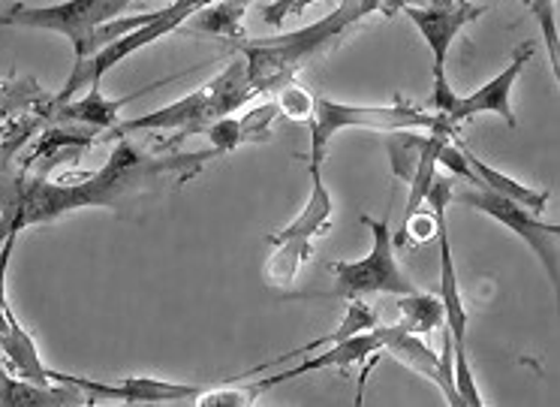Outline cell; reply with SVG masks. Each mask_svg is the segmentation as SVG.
<instances>
[{
    "mask_svg": "<svg viewBox=\"0 0 560 407\" xmlns=\"http://www.w3.org/2000/svg\"><path fill=\"white\" fill-rule=\"evenodd\" d=\"M254 0H211L202 10H196L187 22H182V34L194 37H223L242 39V19Z\"/></svg>",
    "mask_w": 560,
    "mask_h": 407,
    "instance_id": "20",
    "label": "cell"
},
{
    "mask_svg": "<svg viewBox=\"0 0 560 407\" xmlns=\"http://www.w3.org/2000/svg\"><path fill=\"white\" fill-rule=\"evenodd\" d=\"M377 323H380L377 311L371 309L365 299H347V311H343V321H341V326L335 329V333L323 335V338L311 341V345H302L299 350H290V353H283V357L271 359V362H266V365H256V369H250L247 374H242V377H250V374H262V371H271L275 365H280V362H290V359H302V357H307V353H314V350H323V347H331V345H338V341H347V338H353V335L374 329Z\"/></svg>",
    "mask_w": 560,
    "mask_h": 407,
    "instance_id": "19",
    "label": "cell"
},
{
    "mask_svg": "<svg viewBox=\"0 0 560 407\" xmlns=\"http://www.w3.org/2000/svg\"><path fill=\"white\" fill-rule=\"evenodd\" d=\"M278 109L287 118H293V121H311V115H314V94H307L305 88L295 85V82H287L278 94Z\"/></svg>",
    "mask_w": 560,
    "mask_h": 407,
    "instance_id": "27",
    "label": "cell"
},
{
    "mask_svg": "<svg viewBox=\"0 0 560 407\" xmlns=\"http://www.w3.org/2000/svg\"><path fill=\"white\" fill-rule=\"evenodd\" d=\"M51 381L73 383L79 389H85L91 398H121L124 405H175L184 398H196L202 393V386H187V383L158 381V377H124L121 383H100L88 377H73L63 371L51 369Z\"/></svg>",
    "mask_w": 560,
    "mask_h": 407,
    "instance_id": "14",
    "label": "cell"
},
{
    "mask_svg": "<svg viewBox=\"0 0 560 407\" xmlns=\"http://www.w3.org/2000/svg\"><path fill=\"white\" fill-rule=\"evenodd\" d=\"M362 223L374 235L371 254L353 259V263L350 259L329 263V271L335 275V290L329 296L365 299L374 296V293H389V296L413 293L416 284L404 275L398 259H395V235H392L389 218L377 221L371 214H362Z\"/></svg>",
    "mask_w": 560,
    "mask_h": 407,
    "instance_id": "8",
    "label": "cell"
},
{
    "mask_svg": "<svg viewBox=\"0 0 560 407\" xmlns=\"http://www.w3.org/2000/svg\"><path fill=\"white\" fill-rule=\"evenodd\" d=\"M278 115V100H268L262 106H256L244 118L223 115V118H218L206 130L208 142H211V149L218 151V154H230V151L242 149L247 142H268V130H271V121Z\"/></svg>",
    "mask_w": 560,
    "mask_h": 407,
    "instance_id": "18",
    "label": "cell"
},
{
    "mask_svg": "<svg viewBox=\"0 0 560 407\" xmlns=\"http://www.w3.org/2000/svg\"><path fill=\"white\" fill-rule=\"evenodd\" d=\"M428 136H419L413 130H389L386 133V154H389L392 175L398 182H413L416 166H419V158H422V149H425Z\"/></svg>",
    "mask_w": 560,
    "mask_h": 407,
    "instance_id": "24",
    "label": "cell"
},
{
    "mask_svg": "<svg viewBox=\"0 0 560 407\" xmlns=\"http://www.w3.org/2000/svg\"><path fill=\"white\" fill-rule=\"evenodd\" d=\"M438 233V226H434V211H413L410 218H404V233L395 239V245H404L407 239L410 242H428V239H434Z\"/></svg>",
    "mask_w": 560,
    "mask_h": 407,
    "instance_id": "29",
    "label": "cell"
},
{
    "mask_svg": "<svg viewBox=\"0 0 560 407\" xmlns=\"http://www.w3.org/2000/svg\"><path fill=\"white\" fill-rule=\"evenodd\" d=\"M97 130H63V127H51V130H43V139L37 142L34 154L27 158V170L37 166V175H46L49 170H55L58 163L75 161L79 154H85L94 142H97Z\"/></svg>",
    "mask_w": 560,
    "mask_h": 407,
    "instance_id": "21",
    "label": "cell"
},
{
    "mask_svg": "<svg viewBox=\"0 0 560 407\" xmlns=\"http://www.w3.org/2000/svg\"><path fill=\"white\" fill-rule=\"evenodd\" d=\"M380 0H341L329 15H323L314 25H305L293 34L262 39H242L244 63H247V79L256 94L280 91L287 82H293L295 73L319 55L335 49L343 34L355 27L362 19L377 13Z\"/></svg>",
    "mask_w": 560,
    "mask_h": 407,
    "instance_id": "2",
    "label": "cell"
},
{
    "mask_svg": "<svg viewBox=\"0 0 560 407\" xmlns=\"http://www.w3.org/2000/svg\"><path fill=\"white\" fill-rule=\"evenodd\" d=\"M206 3L211 0H172L170 7H163V15L154 19V22H148V25L136 27L130 34H124V37L112 39L106 46H100L94 55H88L85 61H75L73 73L70 79L63 82V88L58 91V97L49 100V106H61L67 100H73L75 91H82V88L100 85V79L115 70L118 63L127 61L130 55H136L139 49H145L151 43H158L160 37H170L175 34L182 22H187L196 10H202Z\"/></svg>",
    "mask_w": 560,
    "mask_h": 407,
    "instance_id": "9",
    "label": "cell"
},
{
    "mask_svg": "<svg viewBox=\"0 0 560 407\" xmlns=\"http://www.w3.org/2000/svg\"><path fill=\"white\" fill-rule=\"evenodd\" d=\"M398 311H401V321H398V326H401L404 333H410V335L434 333V329L443 326V321H446L440 296L419 293V290L398 296Z\"/></svg>",
    "mask_w": 560,
    "mask_h": 407,
    "instance_id": "23",
    "label": "cell"
},
{
    "mask_svg": "<svg viewBox=\"0 0 560 407\" xmlns=\"http://www.w3.org/2000/svg\"><path fill=\"white\" fill-rule=\"evenodd\" d=\"M254 97L256 91L250 85V79H247V63L242 58H235L211 82L196 88L194 94L175 100L170 106H160V109L148 112V115L130 118V121H118L112 127L109 136L121 139L127 133H175V139H170L163 146V151H170L187 136L206 133L218 118L242 109Z\"/></svg>",
    "mask_w": 560,
    "mask_h": 407,
    "instance_id": "3",
    "label": "cell"
},
{
    "mask_svg": "<svg viewBox=\"0 0 560 407\" xmlns=\"http://www.w3.org/2000/svg\"><path fill=\"white\" fill-rule=\"evenodd\" d=\"M452 197L458 199L462 206H470V209L482 211L488 218H494L498 223H503L510 233H515L522 239L524 245L534 251L542 269H546L548 281L558 287V235L560 226L558 223H546L539 221V214L534 209H527L522 202L515 199H506L488 190V187L470 185V190H452Z\"/></svg>",
    "mask_w": 560,
    "mask_h": 407,
    "instance_id": "11",
    "label": "cell"
},
{
    "mask_svg": "<svg viewBox=\"0 0 560 407\" xmlns=\"http://www.w3.org/2000/svg\"><path fill=\"white\" fill-rule=\"evenodd\" d=\"M416 0H380V10L377 13H383V15H398L404 10V7H413Z\"/></svg>",
    "mask_w": 560,
    "mask_h": 407,
    "instance_id": "31",
    "label": "cell"
},
{
    "mask_svg": "<svg viewBox=\"0 0 560 407\" xmlns=\"http://www.w3.org/2000/svg\"><path fill=\"white\" fill-rule=\"evenodd\" d=\"M311 178L314 185H311V197L302 214L290 226L268 235L266 281L278 290L293 287L302 266L314 257V242L329 233L335 223V199L323 182V170H311Z\"/></svg>",
    "mask_w": 560,
    "mask_h": 407,
    "instance_id": "7",
    "label": "cell"
},
{
    "mask_svg": "<svg viewBox=\"0 0 560 407\" xmlns=\"http://www.w3.org/2000/svg\"><path fill=\"white\" fill-rule=\"evenodd\" d=\"M314 0H271L262 7V22L271 27H280L290 15H302Z\"/></svg>",
    "mask_w": 560,
    "mask_h": 407,
    "instance_id": "30",
    "label": "cell"
},
{
    "mask_svg": "<svg viewBox=\"0 0 560 407\" xmlns=\"http://www.w3.org/2000/svg\"><path fill=\"white\" fill-rule=\"evenodd\" d=\"M383 350V335H380V323L374 329H368V333H359L353 338H347V341H338V345H331V350H323L319 357L302 359L295 369H287L275 374V377H262V381L256 383L254 389L256 393H266V389H275L280 383H290L295 377H302V374H311V371H326V369H350L355 362H362L371 353H377Z\"/></svg>",
    "mask_w": 560,
    "mask_h": 407,
    "instance_id": "15",
    "label": "cell"
},
{
    "mask_svg": "<svg viewBox=\"0 0 560 407\" xmlns=\"http://www.w3.org/2000/svg\"><path fill=\"white\" fill-rule=\"evenodd\" d=\"M256 389H232V386H218V389H202L196 395L199 407H250L256 405Z\"/></svg>",
    "mask_w": 560,
    "mask_h": 407,
    "instance_id": "28",
    "label": "cell"
},
{
    "mask_svg": "<svg viewBox=\"0 0 560 407\" xmlns=\"http://www.w3.org/2000/svg\"><path fill=\"white\" fill-rule=\"evenodd\" d=\"M91 405V395L73 383L49 386V383L10 377L0 371V407H82Z\"/></svg>",
    "mask_w": 560,
    "mask_h": 407,
    "instance_id": "17",
    "label": "cell"
},
{
    "mask_svg": "<svg viewBox=\"0 0 560 407\" xmlns=\"http://www.w3.org/2000/svg\"><path fill=\"white\" fill-rule=\"evenodd\" d=\"M380 335H383V350L392 353L395 359H401L404 365H410L413 371H419L425 381H431L438 386L446 405L462 407L458 402V389H455V374H452V341L450 333H443V353H434L431 347L422 345V335L404 333L398 323L392 326H380Z\"/></svg>",
    "mask_w": 560,
    "mask_h": 407,
    "instance_id": "13",
    "label": "cell"
},
{
    "mask_svg": "<svg viewBox=\"0 0 560 407\" xmlns=\"http://www.w3.org/2000/svg\"><path fill=\"white\" fill-rule=\"evenodd\" d=\"M458 142H462V139H458ZM462 151H464V161H467V166H470V173L476 175L474 185L488 187V190H494V194H500V197L515 199V202H522V206H527V209H534L536 214L548 206V199H551L548 190L524 187L522 182H515V178H510V175L498 173V170H494V166H488L482 158H476L474 151L464 149V142H462Z\"/></svg>",
    "mask_w": 560,
    "mask_h": 407,
    "instance_id": "22",
    "label": "cell"
},
{
    "mask_svg": "<svg viewBox=\"0 0 560 407\" xmlns=\"http://www.w3.org/2000/svg\"><path fill=\"white\" fill-rule=\"evenodd\" d=\"M347 127H368V130H428V133H450L458 130L446 121V115L422 112L407 103L395 106H350L329 97H314V115H311V170H323L326 151H329L335 133Z\"/></svg>",
    "mask_w": 560,
    "mask_h": 407,
    "instance_id": "5",
    "label": "cell"
},
{
    "mask_svg": "<svg viewBox=\"0 0 560 407\" xmlns=\"http://www.w3.org/2000/svg\"><path fill=\"white\" fill-rule=\"evenodd\" d=\"M524 7H530L536 25H539V34H542V43L548 49V61H551V70H555V79L560 75V37L558 25H555V7L558 0H524Z\"/></svg>",
    "mask_w": 560,
    "mask_h": 407,
    "instance_id": "26",
    "label": "cell"
},
{
    "mask_svg": "<svg viewBox=\"0 0 560 407\" xmlns=\"http://www.w3.org/2000/svg\"><path fill=\"white\" fill-rule=\"evenodd\" d=\"M401 13L419 27V34L425 37V46L431 49L434 58V94L428 100V109L438 115H450L458 94L452 91L450 79H446V55L452 49V39L458 37L464 25L476 22L486 13V7H476L467 0H428V7H404Z\"/></svg>",
    "mask_w": 560,
    "mask_h": 407,
    "instance_id": "10",
    "label": "cell"
},
{
    "mask_svg": "<svg viewBox=\"0 0 560 407\" xmlns=\"http://www.w3.org/2000/svg\"><path fill=\"white\" fill-rule=\"evenodd\" d=\"M49 100L37 79H15V75L0 79V121L10 118L13 112H27L31 106H43Z\"/></svg>",
    "mask_w": 560,
    "mask_h": 407,
    "instance_id": "25",
    "label": "cell"
},
{
    "mask_svg": "<svg viewBox=\"0 0 560 407\" xmlns=\"http://www.w3.org/2000/svg\"><path fill=\"white\" fill-rule=\"evenodd\" d=\"M536 43L534 39H524L518 43L510 55V63H506V70L498 73L491 82L474 91V94H467V97L455 100V106L446 115V121L458 130L464 121H470L476 115H500L503 121L510 124L512 130L518 127V118H515V112H512V88L518 82V75H522L524 63L534 58Z\"/></svg>",
    "mask_w": 560,
    "mask_h": 407,
    "instance_id": "12",
    "label": "cell"
},
{
    "mask_svg": "<svg viewBox=\"0 0 560 407\" xmlns=\"http://www.w3.org/2000/svg\"><path fill=\"white\" fill-rule=\"evenodd\" d=\"M133 0H61L49 7H25L13 3L0 15L3 27H31V31H51L73 43L75 61H85L97 51V31L112 19L127 13Z\"/></svg>",
    "mask_w": 560,
    "mask_h": 407,
    "instance_id": "6",
    "label": "cell"
},
{
    "mask_svg": "<svg viewBox=\"0 0 560 407\" xmlns=\"http://www.w3.org/2000/svg\"><path fill=\"white\" fill-rule=\"evenodd\" d=\"M158 85H148L142 88V91L130 94V97L121 100H106L103 97V91H100V85H91L85 97L67 100L61 106L43 103V112H46V118H51V121H73L82 124V127H91V130H112V127L118 124V115H121V109L127 103H133V100H139L142 94H148V91H154Z\"/></svg>",
    "mask_w": 560,
    "mask_h": 407,
    "instance_id": "16",
    "label": "cell"
},
{
    "mask_svg": "<svg viewBox=\"0 0 560 407\" xmlns=\"http://www.w3.org/2000/svg\"><path fill=\"white\" fill-rule=\"evenodd\" d=\"M452 190L455 182L450 175H438L434 185L428 190L425 202L434 211V226H438V247H440V302H443V314H446V333L452 341V374H455V389H458V402L464 407H482V395L476 389L474 371H470V359H467V311H464L462 287H458V271H455V259H452L450 245V221H446V209H450Z\"/></svg>",
    "mask_w": 560,
    "mask_h": 407,
    "instance_id": "4",
    "label": "cell"
},
{
    "mask_svg": "<svg viewBox=\"0 0 560 407\" xmlns=\"http://www.w3.org/2000/svg\"><path fill=\"white\" fill-rule=\"evenodd\" d=\"M43 121L46 115L39 112L0 127V242H7V235L22 233L25 226L51 223L70 211L91 209V206L121 211V206L133 199L182 187L184 182L196 178L211 158H220L214 149L145 154L121 136L118 146L112 149L109 161L97 173L82 175L75 185H55L46 182V175L10 166L19 149L27 142V136Z\"/></svg>",
    "mask_w": 560,
    "mask_h": 407,
    "instance_id": "1",
    "label": "cell"
}]
</instances>
